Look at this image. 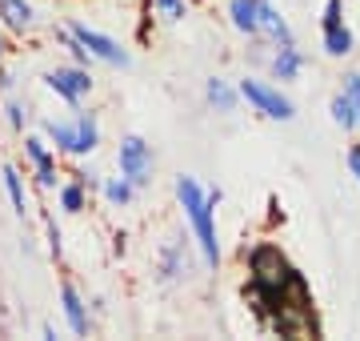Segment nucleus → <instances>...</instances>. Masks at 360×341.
<instances>
[{
	"label": "nucleus",
	"mask_w": 360,
	"mask_h": 341,
	"mask_svg": "<svg viewBox=\"0 0 360 341\" xmlns=\"http://www.w3.org/2000/svg\"><path fill=\"white\" fill-rule=\"evenodd\" d=\"M44 132L56 141V149H60V153H72V157H77V125L68 129V125H56V120H49V125H44Z\"/></svg>",
	"instance_id": "nucleus-17"
},
{
	"label": "nucleus",
	"mask_w": 360,
	"mask_h": 341,
	"mask_svg": "<svg viewBox=\"0 0 360 341\" xmlns=\"http://www.w3.org/2000/svg\"><path fill=\"white\" fill-rule=\"evenodd\" d=\"M257 25H260V37H269L272 44H292V28L272 8V0H257Z\"/></svg>",
	"instance_id": "nucleus-7"
},
{
	"label": "nucleus",
	"mask_w": 360,
	"mask_h": 341,
	"mask_svg": "<svg viewBox=\"0 0 360 341\" xmlns=\"http://www.w3.org/2000/svg\"><path fill=\"white\" fill-rule=\"evenodd\" d=\"M176 201H180V209H184V217H188V225H193L200 257L217 269L220 265V237H217V217H212V209H217L212 197L196 185V177H184V173H180L176 177Z\"/></svg>",
	"instance_id": "nucleus-1"
},
{
	"label": "nucleus",
	"mask_w": 360,
	"mask_h": 341,
	"mask_svg": "<svg viewBox=\"0 0 360 341\" xmlns=\"http://www.w3.org/2000/svg\"><path fill=\"white\" fill-rule=\"evenodd\" d=\"M292 277H296V269L288 265V257H284L276 245H269V241L248 253V281H252V285L269 289V293L281 297L284 289L292 285Z\"/></svg>",
	"instance_id": "nucleus-2"
},
{
	"label": "nucleus",
	"mask_w": 360,
	"mask_h": 341,
	"mask_svg": "<svg viewBox=\"0 0 360 341\" xmlns=\"http://www.w3.org/2000/svg\"><path fill=\"white\" fill-rule=\"evenodd\" d=\"M240 97H245L257 113H264V117H272V120H292L296 117V105L284 97L281 89H272L269 80L245 77V80H240Z\"/></svg>",
	"instance_id": "nucleus-4"
},
{
	"label": "nucleus",
	"mask_w": 360,
	"mask_h": 341,
	"mask_svg": "<svg viewBox=\"0 0 360 341\" xmlns=\"http://www.w3.org/2000/svg\"><path fill=\"white\" fill-rule=\"evenodd\" d=\"M340 20H345V0H328V4H324V20L321 25L328 28V25H340Z\"/></svg>",
	"instance_id": "nucleus-22"
},
{
	"label": "nucleus",
	"mask_w": 360,
	"mask_h": 341,
	"mask_svg": "<svg viewBox=\"0 0 360 341\" xmlns=\"http://www.w3.org/2000/svg\"><path fill=\"white\" fill-rule=\"evenodd\" d=\"M352 44H356V37H352V28H348L345 20L324 28V53L328 56H348L352 53Z\"/></svg>",
	"instance_id": "nucleus-12"
},
{
	"label": "nucleus",
	"mask_w": 360,
	"mask_h": 341,
	"mask_svg": "<svg viewBox=\"0 0 360 341\" xmlns=\"http://www.w3.org/2000/svg\"><path fill=\"white\" fill-rule=\"evenodd\" d=\"M328 108H333V120L340 125V129H360V105L348 97L345 89L333 97V105H328Z\"/></svg>",
	"instance_id": "nucleus-13"
},
{
	"label": "nucleus",
	"mask_w": 360,
	"mask_h": 341,
	"mask_svg": "<svg viewBox=\"0 0 360 341\" xmlns=\"http://www.w3.org/2000/svg\"><path fill=\"white\" fill-rule=\"evenodd\" d=\"M229 16H232V28H236V32H245V37H260L257 0H232V4H229Z\"/></svg>",
	"instance_id": "nucleus-10"
},
{
	"label": "nucleus",
	"mask_w": 360,
	"mask_h": 341,
	"mask_svg": "<svg viewBox=\"0 0 360 341\" xmlns=\"http://www.w3.org/2000/svg\"><path fill=\"white\" fill-rule=\"evenodd\" d=\"M0 53H4V44H0Z\"/></svg>",
	"instance_id": "nucleus-27"
},
{
	"label": "nucleus",
	"mask_w": 360,
	"mask_h": 341,
	"mask_svg": "<svg viewBox=\"0 0 360 341\" xmlns=\"http://www.w3.org/2000/svg\"><path fill=\"white\" fill-rule=\"evenodd\" d=\"M132 193H136V189H132L124 177H112V181H104V197H108V205H129Z\"/></svg>",
	"instance_id": "nucleus-18"
},
{
	"label": "nucleus",
	"mask_w": 360,
	"mask_h": 341,
	"mask_svg": "<svg viewBox=\"0 0 360 341\" xmlns=\"http://www.w3.org/2000/svg\"><path fill=\"white\" fill-rule=\"evenodd\" d=\"M68 32L89 49V56H96V61H104V65H116V68H129V53L116 44L112 37H104V32H96V28H89V25H80V20H72L68 25Z\"/></svg>",
	"instance_id": "nucleus-5"
},
{
	"label": "nucleus",
	"mask_w": 360,
	"mask_h": 341,
	"mask_svg": "<svg viewBox=\"0 0 360 341\" xmlns=\"http://www.w3.org/2000/svg\"><path fill=\"white\" fill-rule=\"evenodd\" d=\"M205 97H208V105H212V108H220V113H232V108H236V97H240V92L232 89L229 80L212 77V80L205 85Z\"/></svg>",
	"instance_id": "nucleus-14"
},
{
	"label": "nucleus",
	"mask_w": 360,
	"mask_h": 341,
	"mask_svg": "<svg viewBox=\"0 0 360 341\" xmlns=\"http://www.w3.org/2000/svg\"><path fill=\"white\" fill-rule=\"evenodd\" d=\"M49 241H52V253L60 257V229H56V221L49 217Z\"/></svg>",
	"instance_id": "nucleus-25"
},
{
	"label": "nucleus",
	"mask_w": 360,
	"mask_h": 341,
	"mask_svg": "<svg viewBox=\"0 0 360 341\" xmlns=\"http://www.w3.org/2000/svg\"><path fill=\"white\" fill-rule=\"evenodd\" d=\"M304 68V53L292 44H276V56H272V77L276 80H296V73Z\"/></svg>",
	"instance_id": "nucleus-9"
},
{
	"label": "nucleus",
	"mask_w": 360,
	"mask_h": 341,
	"mask_svg": "<svg viewBox=\"0 0 360 341\" xmlns=\"http://www.w3.org/2000/svg\"><path fill=\"white\" fill-rule=\"evenodd\" d=\"M116 165H120V177L132 185V189H144L153 185V173H156V157H153V144L144 137H124L120 149H116Z\"/></svg>",
	"instance_id": "nucleus-3"
},
{
	"label": "nucleus",
	"mask_w": 360,
	"mask_h": 341,
	"mask_svg": "<svg viewBox=\"0 0 360 341\" xmlns=\"http://www.w3.org/2000/svg\"><path fill=\"white\" fill-rule=\"evenodd\" d=\"M153 8L160 13L165 25H176L180 16H184V0H153Z\"/></svg>",
	"instance_id": "nucleus-21"
},
{
	"label": "nucleus",
	"mask_w": 360,
	"mask_h": 341,
	"mask_svg": "<svg viewBox=\"0 0 360 341\" xmlns=\"http://www.w3.org/2000/svg\"><path fill=\"white\" fill-rule=\"evenodd\" d=\"M0 177H4V189H8V197H13L16 213L25 217V185H20V177H16V169H13V165H4V173H0Z\"/></svg>",
	"instance_id": "nucleus-19"
},
{
	"label": "nucleus",
	"mask_w": 360,
	"mask_h": 341,
	"mask_svg": "<svg viewBox=\"0 0 360 341\" xmlns=\"http://www.w3.org/2000/svg\"><path fill=\"white\" fill-rule=\"evenodd\" d=\"M25 153L32 157V165H37V181H40V189H52V185H56V161H52V153L44 149V141L28 137V141H25Z\"/></svg>",
	"instance_id": "nucleus-8"
},
{
	"label": "nucleus",
	"mask_w": 360,
	"mask_h": 341,
	"mask_svg": "<svg viewBox=\"0 0 360 341\" xmlns=\"http://www.w3.org/2000/svg\"><path fill=\"white\" fill-rule=\"evenodd\" d=\"M96 141H101L96 117H92V113H80V117H77V157L92 153V149H96Z\"/></svg>",
	"instance_id": "nucleus-16"
},
{
	"label": "nucleus",
	"mask_w": 360,
	"mask_h": 341,
	"mask_svg": "<svg viewBox=\"0 0 360 341\" xmlns=\"http://www.w3.org/2000/svg\"><path fill=\"white\" fill-rule=\"evenodd\" d=\"M25 117H28L25 105H16L13 101V105H8V125H13V129H25Z\"/></svg>",
	"instance_id": "nucleus-23"
},
{
	"label": "nucleus",
	"mask_w": 360,
	"mask_h": 341,
	"mask_svg": "<svg viewBox=\"0 0 360 341\" xmlns=\"http://www.w3.org/2000/svg\"><path fill=\"white\" fill-rule=\"evenodd\" d=\"M348 169H352V177L360 181V144L356 149H348Z\"/></svg>",
	"instance_id": "nucleus-26"
},
{
	"label": "nucleus",
	"mask_w": 360,
	"mask_h": 341,
	"mask_svg": "<svg viewBox=\"0 0 360 341\" xmlns=\"http://www.w3.org/2000/svg\"><path fill=\"white\" fill-rule=\"evenodd\" d=\"M60 302H65V317H68V326H72V333H89V314H84V302H80V293L77 285H65L60 289Z\"/></svg>",
	"instance_id": "nucleus-11"
},
{
	"label": "nucleus",
	"mask_w": 360,
	"mask_h": 341,
	"mask_svg": "<svg viewBox=\"0 0 360 341\" xmlns=\"http://www.w3.org/2000/svg\"><path fill=\"white\" fill-rule=\"evenodd\" d=\"M345 92L360 105V73H348V77H345Z\"/></svg>",
	"instance_id": "nucleus-24"
},
{
	"label": "nucleus",
	"mask_w": 360,
	"mask_h": 341,
	"mask_svg": "<svg viewBox=\"0 0 360 341\" xmlns=\"http://www.w3.org/2000/svg\"><path fill=\"white\" fill-rule=\"evenodd\" d=\"M44 85H49L56 97H65L68 105H77L80 97L92 89V80H89V73H84V68H56V73H49V77H44Z\"/></svg>",
	"instance_id": "nucleus-6"
},
{
	"label": "nucleus",
	"mask_w": 360,
	"mask_h": 341,
	"mask_svg": "<svg viewBox=\"0 0 360 341\" xmlns=\"http://www.w3.org/2000/svg\"><path fill=\"white\" fill-rule=\"evenodd\" d=\"M60 205H65V213H80V209H84V185H80V181L65 185V189H60Z\"/></svg>",
	"instance_id": "nucleus-20"
},
{
	"label": "nucleus",
	"mask_w": 360,
	"mask_h": 341,
	"mask_svg": "<svg viewBox=\"0 0 360 341\" xmlns=\"http://www.w3.org/2000/svg\"><path fill=\"white\" fill-rule=\"evenodd\" d=\"M0 16H4V25L16 28V32L32 28V8H28V0H0Z\"/></svg>",
	"instance_id": "nucleus-15"
}]
</instances>
